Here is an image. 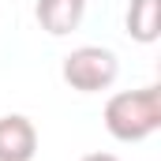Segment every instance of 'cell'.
Instances as JSON below:
<instances>
[{
	"label": "cell",
	"instance_id": "277c9868",
	"mask_svg": "<svg viewBox=\"0 0 161 161\" xmlns=\"http://www.w3.org/2000/svg\"><path fill=\"white\" fill-rule=\"evenodd\" d=\"M82 15H86V0H38L34 4L38 26L53 38H64V34L79 30Z\"/></svg>",
	"mask_w": 161,
	"mask_h": 161
},
{
	"label": "cell",
	"instance_id": "6da1fadb",
	"mask_svg": "<svg viewBox=\"0 0 161 161\" xmlns=\"http://www.w3.org/2000/svg\"><path fill=\"white\" fill-rule=\"evenodd\" d=\"M105 131L116 142H146L161 127V86L120 90L105 101Z\"/></svg>",
	"mask_w": 161,
	"mask_h": 161
},
{
	"label": "cell",
	"instance_id": "7a4b0ae2",
	"mask_svg": "<svg viewBox=\"0 0 161 161\" xmlns=\"http://www.w3.org/2000/svg\"><path fill=\"white\" fill-rule=\"evenodd\" d=\"M60 75H64V82L71 90H79V94H101V90H109L116 82L120 60L105 45H79V49H71L64 56Z\"/></svg>",
	"mask_w": 161,
	"mask_h": 161
},
{
	"label": "cell",
	"instance_id": "8992f818",
	"mask_svg": "<svg viewBox=\"0 0 161 161\" xmlns=\"http://www.w3.org/2000/svg\"><path fill=\"white\" fill-rule=\"evenodd\" d=\"M79 161H120L116 154H86V158H79Z\"/></svg>",
	"mask_w": 161,
	"mask_h": 161
},
{
	"label": "cell",
	"instance_id": "5b68a950",
	"mask_svg": "<svg viewBox=\"0 0 161 161\" xmlns=\"http://www.w3.org/2000/svg\"><path fill=\"white\" fill-rule=\"evenodd\" d=\"M127 38L139 45H154L161 38V0H131L124 15Z\"/></svg>",
	"mask_w": 161,
	"mask_h": 161
},
{
	"label": "cell",
	"instance_id": "3957f363",
	"mask_svg": "<svg viewBox=\"0 0 161 161\" xmlns=\"http://www.w3.org/2000/svg\"><path fill=\"white\" fill-rule=\"evenodd\" d=\"M34 154H38L34 120L23 113L0 116V161H34Z\"/></svg>",
	"mask_w": 161,
	"mask_h": 161
}]
</instances>
